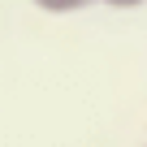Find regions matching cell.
<instances>
[{
	"mask_svg": "<svg viewBox=\"0 0 147 147\" xmlns=\"http://www.w3.org/2000/svg\"><path fill=\"white\" fill-rule=\"evenodd\" d=\"M87 5H95V0H35V9H43V13H78Z\"/></svg>",
	"mask_w": 147,
	"mask_h": 147,
	"instance_id": "1",
	"label": "cell"
},
{
	"mask_svg": "<svg viewBox=\"0 0 147 147\" xmlns=\"http://www.w3.org/2000/svg\"><path fill=\"white\" fill-rule=\"evenodd\" d=\"M100 5H108V9H138V5H147V0H100Z\"/></svg>",
	"mask_w": 147,
	"mask_h": 147,
	"instance_id": "2",
	"label": "cell"
}]
</instances>
